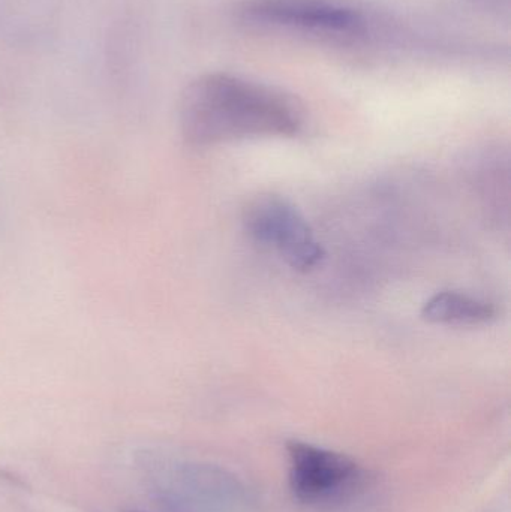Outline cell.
<instances>
[{
  "label": "cell",
  "instance_id": "6da1fadb",
  "mask_svg": "<svg viewBox=\"0 0 511 512\" xmlns=\"http://www.w3.org/2000/svg\"><path fill=\"white\" fill-rule=\"evenodd\" d=\"M305 126V107L296 96L237 75L198 77L180 98V134L192 147L251 138H293Z\"/></svg>",
  "mask_w": 511,
  "mask_h": 512
},
{
  "label": "cell",
  "instance_id": "7a4b0ae2",
  "mask_svg": "<svg viewBox=\"0 0 511 512\" xmlns=\"http://www.w3.org/2000/svg\"><path fill=\"white\" fill-rule=\"evenodd\" d=\"M243 227L254 242L300 273L314 270L326 256L305 216L281 195L252 198L243 210Z\"/></svg>",
  "mask_w": 511,
  "mask_h": 512
},
{
  "label": "cell",
  "instance_id": "3957f363",
  "mask_svg": "<svg viewBox=\"0 0 511 512\" xmlns=\"http://www.w3.org/2000/svg\"><path fill=\"white\" fill-rule=\"evenodd\" d=\"M290 487L302 504H323L353 490L359 483V465L350 457L302 441H288Z\"/></svg>",
  "mask_w": 511,
  "mask_h": 512
},
{
  "label": "cell",
  "instance_id": "277c9868",
  "mask_svg": "<svg viewBox=\"0 0 511 512\" xmlns=\"http://www.w3.org/2000/svg\"><path fill=\"white\" fill-rule=\"evenodd\" d=\"M245 14L260 23L309 32L351 33L362 26L356 11L329 0H251Z\"/></svg>",
  "mask_w": 511,
  "mask_h": 512
},
{
  "label": "cell",
  "instance_id": "5b68a950",
  "mask_svg": "<svg viewBox=\"0 0 511 512\" xmlns=\"http://www.w3.org/2000/svg\"><path fill=\"white\" fill-rule=\"evenodd\" d=\"M425 321L455 327H480L498 318V309L491 301L458 291L432 295L422 309Z\"/></svg>",
  "mask_w": 511,
  "mask_h": 512
},
{
  "label": "cell",
  "instance_id": "8992f818",
  "mask_svg": "<svg viewBox=\"0 0 511 512\" xmlns=\"http://www.w3.org/2000/svg\"><path fill=\"white\" fill-rule=\"evenodd\" d=\"M129 512H141V511H129Z\"/></svg>",
  "mask_w": 511,
  "mask_h": 512
}]
</instances>
